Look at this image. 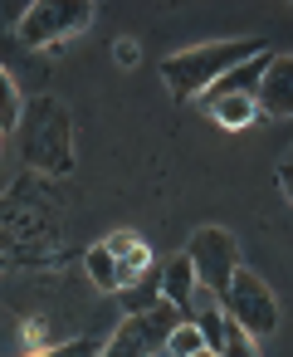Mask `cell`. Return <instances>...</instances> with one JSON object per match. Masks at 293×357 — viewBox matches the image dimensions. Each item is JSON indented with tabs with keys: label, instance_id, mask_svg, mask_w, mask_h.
Wrapping results in <instances>:
<instances>
[{
	"label": "cell",
	"instance_id": "7c38bea8",
	"mask_svg": "<svg viewBox=\"0 0 293 357\" xmlns=\"http://www.w3.org/2000/svg\"><path fill=\"white\" fill-rule=\"evenodd\" d=\"M20 113H25V103H20L15 74L0 64V132H15V128H20Z\"/></svg>",
	"mask_w": 293,
	"mask_h": 357
},
{
	"label": "cell",
	"instance_id": "4fadbf2b",
	"mask_svg": "<svg viewBox=\"0 0 293 357\" xmlns=\"http://www.w3.org/2000/svg\"><path fill=\"white\" fill-rule=\"evenodd\" d=\"M161 303V269H147L137 284H127V313H147Z\"/></svg>",
	"mask_w": 293,
	"mask_h": 357
},
{
	"label": "cell",
	"instance_id": "7a4b0ae2",
	"mask_svg": "<svg viewBox=\"0 0 293 357\" xmlns=\"http://www.w3.org/2000/svg\"><path fill=\"white\" fill-rule=\"evenodd\" d=\"M20 152L30 167H40L49 176L74 167V132H69V113L59 98L45 93L20 113Z\"/></svg>",
	"mask_w": 293,
	"mask_h": 357
},
{
	"label": "cell",
	"instance_id": "9a60e30c",
	"mask_svg": "<svg viewBox=\"0 0 293 357\" xmlns=\"http://www.w3.org/2000/svg\"><path fill=\"white\" fill-rule=\"evenodd\" d=\"M196 352H205L200 333H196L191 323H176L171 337H166V347H161V357H196Z\"/></svg>",
	"mask_w": 293,
	"mask_h": 357
},
{
	"label": "cell",
	"instance_id": "8fae6325",
	"mask_svg": "<svg viewBox=\"0 0 293 357\" xmlns=\"http://www.w3.org/2000/svg\"><path fill=\"white\" fill-rule=\"evenodd\" d=\"M215 123H225V128H249L254 118H259V108H254V98H215V103H200Z\"/></svg>",
	"mask_w": 293,
	"mask_h": 357
},
{
	"label": "cell",
	"instance_id": "d6986e66",
	"mask_svg": "<svg viewBox=\"0 0 293 357\" xmlns=\"http://www.w3.org/2000/svg\"><path fill=\"white\" fill-rule=\"evenodd\" d=\"M196 357H215V352H196Z\"/></svg>",
	"mask_w": 293,
	"mask_h": 357
},
{
	"label": "cell",
	"instance_id": "2e32d148",
	"mask_svg": "<svg viewBox=\"0 0 293 357\" xmlns=\"http://www.w3.org/2000/svg\"><path fill=\"white\" fill-rule=\"evenodd\" d=\"M215 357H259V347H254L249 333H239V328L230 323V328H225V347H220Z\"/></svg>",
	"mask_w": 293,
	"mask_h": 357
},
{
	"label": "cell",
	"instance_id": "e0dca14e",
	"mask_svg": "<svg viewBox=\"0 0 293 357\" xmlns=\"http://www.w3.org/2000/svg\"><path fill=\"white\" fill-rule=\"evenodd\" d=\"M40 357H93V342H64V347H54V352H40Z\"/></svg>",
	"mask_w": 293,
	"mask_h": 357
},
{
	"label": "cell",
	"instance_id": "ba28073f",
	"mask_svg": "<svg viewBox=\"0 0 293 357\" xmlns=\"http://www.w3.org/2000/svg\"><path fill=\"white\" fill-rule=\"evenodd\" d=\"M269 59H274V50H259L254 59L235 64L220 84H210V89L200 93V103H215V98H254V93H259V79H264V69H269Z\"/></svg>",
	"mask_w": 293,
	"mask_h": 357
},
{
	"label": "cell",
	"instance_id": "ac0fdd59",
	"mask_svg": "<svg viewBox=\"0 0 293 357\" xmlns=\"http://www.w3.org/2000/svg\"><path fill=\"white\" fill-rule=\"evenodd\" d=\"M278 186H283V196H288V206H293V162L278 167Z\"/></svg>",
	"mask_w": 293,
	"mask_h": 357
},
{
	"label": "cell",
	"instance_id": "9c48e42d",
	"mask_svg": "<svg viewBox=\"0 0 293 357\" xmlns=\"http://www.w3.org/2000/svg\"><path fill=\"white\" fill-rule=\"evenodd\" d=\"M181 323H191V328L200 333L205 352H220V347H225V328H230V318H225V308H220L215 294L196 289V298H191V308L181 313Z\"/></svg>",
	"mask_w": 293,
	"mask_h": 357
},
{
	"label": "cell",
	"instance_id": "30bf717a",
	"mask_svg": "<svg viewBox=\"0 0 293 357\" xmlns=\"http://www.w3.org/2000/svg\"><path fill=\"white\" fill-rule=\"evenodd\" d=\"M196 269H191V259L186 255H171L166 264H161V303H171L176 313H186L191 308V298H196Z\"/></svg>",
	"mask_w": 293,
	"mask_h": 357
},
{
	"label": "cell",
	"instance_id": "3957f363",
	"mask_svg": "<svg viewBox=\"0 0 293 357\" xmlns=\"http://www.w3.org/2000/svg\"><path fill=\"white\" fill-rule=\"evenodd\" d=\"M220 308H225V318H230L239 333H249V337H269V333L278 328V303H274L269 284H264L254 269H244V264H239V274L230 279V289L220 294Z\"/></svg>",
	"mask_w": 293,
	"mask_h": 357
},
{
	"label": "cell",
	"instance_id": "8992f818",
	"mask_svg": "<svg viewBox=\"0 0 293 357\" xmlns=\"http://www.w3.org/2000/svg\"><path fill=\"white\" fill-rule=\"evenodd\" d=\"M176 323H181V313H176L171 303H157V308H147V313H127V318L118 323V333L108 337L103 357H157V352L166 347V337H171Z\"/></svg>",
	"mask_w": 293,
	"mask_h": 357
},
{
	"label": "cell",
	"instance_id": "5bb4252c",
	"mask_svg": "<svg viewBox=\"0 0 293 357\" xmlns=\"http://www.w3.org/2000/svg\"><path fill=\"white\" fill-rule=\"evenodd\" d=\"M84 264H88V279H93L98 289L118 294V259H113V250H108V245H93Z\"/></svg>",
	"mask_w": 293,
	"mask_h": 357
},
{
	"label": "cell",
	"instance_id": "6da1fadb",
	"mask_svg": "<svg viewBox=\"0 0 293 357\" xmlns=\"http://www.w3.org/2000/svg\"><path fill=\"white\" fill-rule=\"evenodd\" d=\"M259 50H269L264 40H215V45H196V50H181L161 64V79L176 98H196L205 93L210 84H220L235 64L254 59Z\"/></svg>",
	"mask_w": 293,
	"mask_h": 357
},
{
	"label": "cell",
	"instance_id": "5b68a950",
	"mask_svg": "<svg viewBox=\"0 0 293 357\" xmlns=\"http://www.w3.org/2000/svg\"><path fill=\"white\" fill-rule=\"evenodd\" d=\"M186 259H191V269H196V284L205 289V294H225L230 289V279L239 274V245H235V235L230 230H220V225H200L196 235H191V245H186Z\"/></svg>",
	"mask_w": 293,
	"mask_h": 357
},
{
	"label": "cell",
	"instance_id": "52a82bcc",
	"mask_svg": "<svg viewBox=\"0 0 293 357\" xmlns=\"http://www.w3.org/2000/svg\"><path fill=\"white\" fill-rule=\"evenodd\" d=\"M254 108L264 118H293V54H274L264 79H259V93H254Z\"/></svg>",
	"mask_w": 293,
	"mask_h": 357
},
{
	"label": "cell",
	"instance_id": "277c9868",
	"mask_svg": "<svg viewBox=\"0 0 293 357\" xmlns=\"http://www.w3.org/2000/svg\"><path fill=\"white\" fill-rule=\"evenodd\" d=\"M93 25V6H69V0H35L20 20V45L30 50H59L79 30Z\"/></svg>",
	"mask_w": 293,
	"mask_h": 357
}]
</instances>
